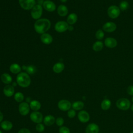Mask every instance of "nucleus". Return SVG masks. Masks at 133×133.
<instances>
[{"label":"nucleus","mask_w":133,"mask_h":133,"mask_svg":"<svg viewBox=\"0 0 133 133\" xmlns=\"http://www.w3.org/2000/svg\"><path fill=\"white\" fill-rule=\"evenodd\" d=\"M104 33L102 30L99 29L96 31L95 33V37L97 39H98L99 41H100L104 38Z\"/></svg>","instance_id":"7c9ffc66"},{"label":"nucleus","mask_w":133,"mask_h":133,"mask_svg":"<svg viewBox=\"0 0 133 133\" xmlns=\"http://www.w3.org/2000/svg\"><path fill=\"white\" fill-rule=\"evenodd\" d=\"M17 84H17V83H16V82H14V83H12V86L14 87V86H16Z\"/></svg>","instance_id":"79ce46f5"},{"label":"nucleus","mask_w":133,"mask_h":133,"mask_svg":"<svg viewBox=\"0 0 133 133\" xmlns=\"http://www.w3.org/2000/svg\"><path fill=\"white\" fill-rule=\"evenodd\" d=\"M31 101H32V100H31V98H30V97H28V98H26V101L27 102V103H28V102L30 103Z\"/></svg>","instance_id":"ea45409f"},{"label":"nucleus","mask_w":133,"mask_h":133,"mask_svg":"<svg viewBox=\"0 0 133 133\" xmlns=\"http://www.w3.org/2000/svg\"><path fill=\"white\" fill-rule=\"evenodd\" d=\"M67 115L69 118L74 117L76 115L75 110H74V109H70L69 111H68Z\"/></svg>","instance_id":"c9c22d12"},{"label":"nucleus","mask_w":133,"mask_h":133,"mask_svg":"<svg viewBox=\"0 0 133 133\" xmlns=\"http://www.w3.org/2000/svg\"><path fill=\"white\" fill-rule=\"evenodd\" d=\"M78 120L83 123L88 122L90 119V115L88 112L85 110H81L77 114Z\"/></svg>","instance_id":"f8f14e48"},{"label":"nucleus","mask_w":133,"mask_h":133,"mask_svg":"<svg viewBox=\"0 0 133 133\" xmlns=\"http://www.w3.org/2000/svg\"><path fill=\"white\" fill-rule=\"evenodd\" d=\"M69 28V24L64 21H60L57 22L55 25V30L59 32L62 33L65 32Z\"/></svg>","instance_id":"0eeeda50"},{"label":"nucleus","mask_w":133,"mask_h":133,"mask_svg":"<svg viewBox=\"0 0 133 133\" xmlns=\"http://www.w3.org/2000/svg\"><path fill=\"white\" fill-rule=\"evenodd\" d=\"M42 6L46 10L49 12L54 11L56 8L55 4L50 0H46L44 1Z\"/></svg>","instance_id":"ddd939ff"},{"label":"nucleus","mask_w":133,"mask_h":133,"mask_svg":"<svg viewBox=\"0 0 133 133\" xmlns=\"http://www.w3.org/2000/svg\"><path fill=\"white\" fill-rule=\"evenodd\" d=\"M0 133H3V132H2V131L1 130H0Z\"/></svg>","instance_id":"49530a36"},{"label":"nucleus","mask_w":133,"mask_h":133,"mask_svg":"<svg viewBox=\"0 0 133 133\" xmlns=\"http://www.w3.org/2000/svg\"><path fill=\"white\" fill-rule=\"evenodd\" d=\"M30 109L29 104L26 102H22L19 105V112L23 116H26L28 115L30 112Z\"/></svg>","instance_id":"6e6552de"},{"label":"nucleus","mask_w":133,"mask_h":133,"mask_svg":"<svg viewBox=\"0 0 133 133\" xmlns=\"http://www.w3.org/2000/svg\"><path fill=\"white\" fill-rule=\"evenodd\" d=\"M43 13V7L42 5H35L31 9V15L33 19L35 20L39 19L42 16Z\"/></svg>","instance_id":"39448f33"},{"label":"nucleus","mask_w":133,"mask_h":133,"mask_svg":"<svg viewBox=\"0 0 133 133\" xmlns=\"http://www.w3.org/2000/svg\"><path fill=\"white\" fill-rule=\"evenodd\" d=\"M71 107L72 104L70 101L66 99L61 100L58 103V108L62 111H69L71 109Z\"/></svg>","instance_id":"9d476101"},{"label":"nucleus","mask_w":133,"mask_h":133,"mask_svg":"<svg viewBox=\"0 0 133 133\" xmlns=\"http://www.w3.org/2000/svg\"><path fill=\"white\" fill-rule=\"evenodd\" d=\"M25 70L28 74H34L36 72V69L34 65H30L26 66Z\"/></svg>","instance_id":"2f4dec72"},{"label":"nucleus","mask_w":133,"mask_h":133,"mask_svg":"<svg viewBox=\"0 0 133 133\" xmlns=\"http://www.w3.org/2000/svg\"><path fill=\"white\" fill-rule=\"evenodd\" d=\"M24 98V95L21 92H17L14 95V99L18 102H23Z\"/></svg>","instance_id":"c756f323"},{"label":"nucleus","mask_w":133,"mask_h":133,"mask_svg":"<svg viewBox=\"0 0 133 133\" xmlns=\"http://www.w3.org/2000/svg\"><path fill=\"white\" fill-rule=\"evenodd\" d=\"M40 38L42 42L46 45H49L51 44L53 41V38L52 36L50 34L46 33L42 34Z\"/></svg>","instance_id":"f3484780"},{"label":"nucleus","mask_w":133,"mask_h":133,"mask_svg":"<svg viewBox=\"0 0 133 133\" xmlns=\"http://www.w3.org/2000/svg\"><path fill=\"white\" fill-rule=\"evenodd\" d=\"M29 105L30 107V109L34 111H38L41 107V104L39 101L36 100H32L30 103Z\"/></svg>","instance_id":"412c9836"},{"label":"nucleus","mask_w":133,"mask_h":133,"mask_svg":"<svg viewBox=\"0 0 133 133\" xmlns=\"http://www.w3.org/2000/svg\"><path fill=\"white\" fill-rule=\"evenodd\" d=\"M62 3H65L68 0H60Z\"/></svg>","instance_id":"37998d69"},{"label":"nucleus","mask_w":133,"mask_h":133,"mask_svg":"<svg viewBox=\"0 0 133 133\" xmlns=\"http://www.w3.org/2000/svg\"><path fill=\"white\" fill-rule=\"evenodd\" d=\"M1 79L2 82L6 85L10 84L12 81V78L11 75L6 73H4L2 74L1 76Z\"/></svg>","instance_id":"aec40b11"},{"label":"nucleus","mask_w":133,"mask_h":133,"mask_svg":"<svg viewBox=\"0 0 133 133\" xmlns=\"http://www.w3.org/2000/svg\"><path fill=\"white\" fill-rule=\"evenodd\" d=\"M118 7L121 11H125L129 7V3L126 1H122L120 2Z\"/></svg>","instance_id":"c85d7f7f"},{"label":"nucleus","mask_w":133,"mask_h":133,"mask_svg":"<svg viewBox=\"0 0 133 133\" xmlns=\"http://www.w3.org/2000/svg\"><path fill=\"white\" fill-rule=\"evenodd\" d=\"M50 21L46 18L37 20L34 24V28L35 31L37 33L41 34L46 33L50 29Z\"/></svg>","instance_id":"f257e3e1"},{"label":"nucleus","mask_w":133,"mask_h":133,"mask_svg":"<svg viewBox=\"0 0 133 133\" xmlns=\"http://www.w3.org/2000/svg\"><path fill=\"white\" fill-rule=\"evenodd\" d=\"M72 107L74 110H81L84 107V103L81 101H76L72 104Z\"/></svg>","instance_id":"cd10ccee"},{"label":"nucleus","mask_w":133,"mask_h":133,"mask_svg":"<svg viewBox=\"0 0 133 133\" xmlns=\"http://www.w3.org/2000/svg\"><path fill=\"white\" fill-rule=\"evenodd\" d=\"M64 119L61 117H58L56 120V124L59 126V127H61L63 126V125L64 124Z\"/></svg>","instance_id":"f704fd0d"},{"label":"nucleus","mask_w":133,"mask_h":133,"mask_svg":"<svg viewBox=\"0 0 133 133\" xmlns=\"http://www.w3.org/2000/svg\"><path fill=\"white\" fill-rule=\"evenodd\" d=\"M130 109H131V110L133 112V104L131 105V107H130Z\"/></svg>","instance_id":"c03bdc74"},{"label":"nucleus","mask_w":133,"mask_h":133,"mask_svg":"<svg viewBox=\"0 0 133 133\" xmlns=\"http://www.w3.org/2000/svg\"><path fill=\"white\" fill-rule=\"evenodd\" d=\"M99 127L96 123H90L88 124L85 129L86 133H99Z\"/></svg>","instance_id":"2eb2a0df"},{"label":"nucleus","mask_w":133,"mask_h":133,"mask_svg":"<svg viewBox=\"0 0 133 133\" xmlns=\"http://www.w3.org/2000/svg\"><path fill=\"white\" fill-rule=\"evenodd\" d=\"M57 12L61 17H64L68 13V9L67 7L64 5H60L58 7Z\"/></svg>","instance_id":"6ab92c4d"},{"label":"nucleus","mask_w":133,"mask_h":133,"mask_svg":"<svg viewBox=\"0 0 133 133\" xmlns=\"http://www.w3.org/2000/svg\"><path fill=\"white\" fill-rule=\"evenodd\" d=\"M121 10L118 6L116 5H111L109 6L107 10V14L111 19H116L120 15Z\"/></svg>","instance_id":"20e7f679"},{"label":"nucleus","mask_w":133,"mask_h":133,"mask_svg":"<svg viewBox=\"0 0 133 133\" xmlns=\"http://www.w3.org/2000/svg\"><path fill=\"white\" fill-rule=\"evenodd\" d=\"M4 94L7 97H11L14 95L15 93V88L12 85H6L3 89Z\"/></svg>","instance_id":"dca6fc26"},{"label":"nucleus","mask_w":133,"mask_h":133,"mask_svg":"<svg viewBox=\"0 0 133 133\" xmlns=\"http://www.w3.org/2000/svg\"><path fill=\"white\" fill-rule=\"evenodd\" d=\"M3 119V114L2 112L0 111V123L2 122Z\"/></svg>","instance_id":"58836bf2"},{"label":"nucleus","mask_w":133,"mask_h":133,"mask_svg":"<svg viewBox=\"0 0 133 133\" xmlns=\"http://www.w3.org/2000/svg\"><path fill=\"white\" fill-rule=\"evenodd\" d=\"M35 0H19L21 7L24 10H30L35 5Z\"/></svg>","instance_id":"423d86ee"},{"label":"nucleus","mask_w":133,"mask_h":133,"mask_svg":"<svg viewBox=\"0 0 133 133\" xmlns=\"http://www.w3.org/2000/svg\"><path fill=\"white\" fill-rule=\"evenodd\" d=\"M111 105V102L108 99H103L101 103V108L103 110L106 111L109 110Z\"/></svg>","instance_id":"bb28decb"},{"label":"nucleus","mask_w":133,"mask_h":133,"mask_svg":"<svg viewBox=\"0 0 133 133\" xmlns=\"http://www.w3.org/2000/svg\"><path fill=\"white\" fill-rule=\"evenodd\" d=\"M64 69V64L61 62H57L53 66V71L56 73H60L63 71Z\"/></svg>","instance_id":"5701e85b"},{"label":"nucleus","mask_w":133,"mask_h":133,"mask_svg":"<svg viewBox=\"0 0 133 133\" xmlns=\"http://www.w3.org/2000/svg\"><path fill=\"white\" fill-rule=\"evenodd\" d=\"M104 45L109 48H115L117 45V40L111 37H107L104 39Z\"/></svg>","instance_id":"4468645a"},{"label":"nucleus","mask_w":133,"mask_h":133,"mask_svg":"<svg viewBox=\"0 0 133 133\" xmlns=\"http://www.w3.org/2000/svg\"><path fill=\"white\" fill-rule=\"evenodd\" d=\"M59 133H70V130L68 127L62 126L60 127Z\"/></svg>","instance_id":"72a5a7b5"},{"label":"nucleus","mask_w":133,"mask_h":133,"mask_svg":"<svg viewBox=\"0 0 133 133\" xmlns=\"http://www.w3.org/2000/svg\"><path fill=\"white\" fill-rule=\"evenodd\" d=\"M0 126H1V127L2 128V129L6 131H8L11 130L13 127V125L12 123L9 121H6V120L2 121L1 123Z\"/></svg>","instance_id":"4be33fe9"},{"label":"nucleus","mask_w":133,"mask_h":133,"mask_svg":"<svg viewBox=\"0 0 133 133\" xmlns=\"http://www.w3.org/2000/svg\"><path fill=\"white\" fill-rule=\"evenodd\" d=\"M43 122L45 125L49 126L54 124V123L56 122V119L53 115H48L45 116L43 119Z\"/></svg>","instance_id":"a211bd4d"},{"label":"nucleus","mask_w":133,"mask_h":133,"mask_svg":"<svg viewBox=\"0 0 133 133\" xmlns=\"http://www.w3.org/2000/svg\"><path fill=\"white\" fill-rule=\"evenodd\" d=\"M77 21V16L75 13L70 14L67 18L66 22L70 25H73L75 24Z\"/></svg>","instance_id":"b1692460"},{"label":"nucleus","mask_w":133,"mask_h":133,"mask_svg":"<svg viewBox=\"0 0 133 133\" xmlns=\"http://www.w3.org/2000/svg\"><path fill=\"white\" fill-rule=\"evenodd\" d=\"M68 30L70 31H72L73 30V27L72 26V25H70V26H69V28H68Z\"/></svg>","instance_id":"a19ab883"},{"label":"nucleus","mask_w":133,"mask_h":133,"mask_svg":"<svg viewBox=\"0 0 133 133\" xmlns=\"http://www.w3.org/2000/svg\"><path fill=\"white\" fill-rule=\"evenodd\" d=\"M103 43L101 41H97L95 42L92 45V49L96 52L101 51L103 47Z\"/></svg>","instance_id":"a878e982"},{"label":"nucleus","mask_w":133,"mask_h":133,"mask_svg":"<svg viewBox=\"0 0 133 133\" xmlns=\"http://www.w3.org/2000/svg\"><path fill=\"white\" fill-rule=\"evenodd\" d=\"M30 119L34 123L38 124L41 123L43 121V116L42 114L38 111H33L30 115Z\"/></svg>","instance_id":"1a4fd4ad"},{"label":"nucleus","mask_w":133,"mask_h":133,"mask_svg":"<svg viewBox=\"0 0 133 133\" xmlns=\"http://www.w3.org/2000/svg\"><path fill=\"white\" fill-rule=\"evenodd\" d=\"M116 24L112 21L107 22L102 26V30L108 33H112L114 32L116 30Z\"/></svg>","instance_id":"9b49d317"},{"label":"nucleus","mask_w":133,"mask_h":133,"mask_svg":"<svg viewBox=\"0 0 133 133\" xmlns=\"http://www.w3.org/2000/svg\"><path fill=\"white\" fill-rule=\"evenodd\" d=\"M130 133H133V131H131Z\"/></svg>","instance_id":"de8ad7c7"},{"label":"nucleus","mask_w":133,"mask_h":133,"mask_svg":"<svg viewBox=\"0 0 133 133\" xmlns=\"http://www.w3.org/2000/svg\"><path fill=\"white\" fill-rule=\"evenodd\" d=\"M35 129L37 131H38L39 132H42L44 130L45 126L43 124L38 123V124H37V125H36Z\"/></svg>","instance_id":"473e14b6"},{"label":"nucleus","mask_w":133,"mask_h":133,"mask_svg":"<svg viewBox=\"0 0 133 133\" xmlns=\"http://www.w3.org/2000/svg\"><path fill=\"white\" fill-rule=\"evenodd\" d=\"M131 100H132V102H133V96H132V98H131Z\"/></svg>","instance_id":"a18cd8bd"},{"label":"nucleus","mask_w":133,"mask_h":133,"mask_svg":"<svg viewBox=\"0 0 133 133\" xmlns=\"http://www.w3.org/2000/svg\"><path fill=\"white\" fill-rule=\"evenodd\" d=\"M18 133H31V132L29 129H28L26 128H23L20 129L18 131Z\"/></svg>","instance_id":"4c0bfd02"},{"label":"nucleus","mask_w":133,"mask_h":133,"mask_svg":"<svg viewBox=\"0 0 133 133\" xmlns=\"http://www.w3.org/2000/svg\"><path fill=\"white\" fill-rule=\"evenodd\" d=\"M116 106L119 110L126 111L128 110L130 108L131 103L127 98H122L118 99L116 101Z\"/></svg>","instance_id":"7ed1b4c3"},{"label":"nucleus","mask_w":133,"mask_h":133,"mask_svg":"<svg viewBox=\"0 0 133 133\" xmlns=\"http://www.w3.org/2000/svg\"><path fill=\"white\" fill-rule=\"evenodd\" d=\"M16 81L19 86L23 88H26L30 85L31 79L27 73L21 72L17 75Z\"/></svg>","instance_id":"f03ea898"},{"label":"nucleus","mask_w":133,"mask_h":133,"mask_svg":"<svg viewBox=\"0 0 133 133\" xmlns=\"http://www.w3.org/2000/svg\"><path fill=\"white\" fill-rule=\"evenodd\" d=\"M9 70L13 74H19L21 71V68L17 63H12L10 65Z\"/></svg>","instance_id":"393cba45"},{"label":"nucleus","mask_w":133,"mask_h":133,"mask_svg":"<svg viewBox=\"0 0 133 133\" xmlns=\"http://www.w3.org/2000/svg\"><path fill=\"white\" fill-rule=\"evenodd\" d=\"M127 92L128 95L133 96V85H130L127 87Z\"/></svg>","instance_id":"e433bc0d"}]
</instances>
